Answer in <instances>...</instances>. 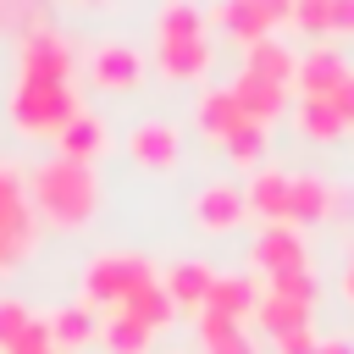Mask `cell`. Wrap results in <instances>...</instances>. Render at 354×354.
I'll use <instances>...</instances> for the list:
<instances>
[{
	"label": "cell",
	"instance_id": "52a82bcc",
	"mask_svg": "<svg viewBox=\"0 0 354 354\" xmlns=\"http://www.w3.org/2000/svg\"><path fill=\"white\" fill-rule=\"evenodd\" d=\"M254 266L266 271V277H277V271H299L304 266V238H299V227H288V221H277V227H260V238H254Z\"/></svg>",
	"mask_w": 354,
	"mask_h": 354
},
{
	"label": "cell",
	"instance_id": "603a6c76",
	"mask_svg": "<svg viewBox=\"0 0 354 354\" xmlns=\"http://www.w3.org/2000/svg\"><path fill=\"white\" fill-rule=\"evenodd\" d=\"M293 122H299V133H304V138H315V144H332V138H343V116L332 111V100H299Z\"/></svg>",
	"mask_w": 354,
	"mask_h": 354
},
{
	"label": "cell",
	"instance_id": "d6986e66",
	"mask_svg": "<svg viewBox=\"0 0 354 354\" xmlns=\"http://www.w3.org/2000/svg\"><path fill=\"white\" fill-rule=\"evenodd\" d=\"M116 315H133V321H144V326L155 332V326H166V321L177 315V304H171V293H166V288H160V277H155V282H144V288H138Z\"/></svg>",
	"mask_w": 354,
	"mask_h": 354
},
{
	"label": "cell",
	"instance_id": "ffe728a7",
	"mask_svg": "<svg viewBox=\"0 0 354 354\" xmlns=\"http://www.w3.org/2000/svg\"><path fill=\"white\" fill-rule=\"evenodd\" d=\"M199 337H205V354H254V343L243 337V321H227L210 310H199Z\"/></svg>",
	"mask_w": 354,
	"mask_h": 354
},
{
	"label": "cell",
	"instance_id": "f1b7e54d",
	"mask_svg": "<svg viewBox=\"0 0 354 354\" xmlns=\"http://www.w3.org/2000/svg\"><path fill=\"white\" fill-rule=\"evenodd\" d=\"M293 22H299L310 39L332 33V0H293Z\"/></svg>",
	"mask_w": 354,
	"mask_h": 354
},
{
	"label": "cell",
	"instance_id": "44dd1931",
	"mask_svg": "<svg viewBox=\"0 0 354 354\" xmlns=\"http://www.w3.org/2000/svg\"><path fill=\"white\" fill-rule=\"evenodd\" d=\"M88 337H94V310L88 304H61L50 315V343L55 348H83Z\"/></svg>",
	"mask_w": 354,
	"mask_h": 354
},
{
	"label": "cell",
	"instance_id": "836d02e7",
	"mask_svg": "<svg viewBox=\"0 0 354 354\" xmlns=\"http://www.w3.org/2000/svg\"><path fill=\"white\" fill-rule=\"evenodd\" d=\"M249 6H260V11L271 17V28H277L282 17H293V0H249Z\"/></svg>",
	"mask_w": 354,
	"mask_h": 354
},
{
	"label": "cell",
	"instance_id": "1f68e13d",
	"mask_svg": "<svg viewBox=\"0 0 354 354\" xmlns=\"http://www.w3.org/2000/svg\"><path fill=\"white\" fill-rule=\"evenodd\" d=\"M315 343H321V337H315L310 326H299V332H288V337H277V348H282V354H315Z\"/></svg>",
	"mask_w": 354,
	"mask_h": 354
},
{
	"label": "cell",
	"instance_id": "d4e9b609",
	"mask_svg": "<svg viewBox=\"0 0 354 354\" xmlns=\"http://www.w3.org/2000/svg\"><path fill=\"white\" fill-rule=\"evenodd\" d=\"M155 33H160V39H205V17H199V6H188V0H166L160 17H155Z\"/></svg>",
	"mask_w": 354,
	"mask_h": 354
},
{
	"label": "cell",
	"instance_id": "e0dca14e",
	"mask_svg": "<svg viewBox=\"0 0 354 354\" xmlns=\"http://www.w3.org/2000/svg\"><path fill=\"white\" fill-rule=\"evenodd\" d=\"M55 144H61V155H66V160H94V155L105 149V122H100V116H88V111H77V116L55 133Z\"/></svg>",
	"mask_w": 354,
	"mask_h": 354
},
{
	"label": "cell",
	"instance_id": "5b68a950",
	"mask_svg": "<svg viewBox=\"0 0 354 354\" xmlns=\"http://www.w3.org/2000/svg\"><path fill=\"white\" fill-rule=\"evenodd\" d=\"M127 155H133L138 166H155V171L177 166V155H183V144H177V127H171V122H160V116L138 122V127L127 133Z\"/></svg>",
	"mask_w": 354,
	"mask_h": 354
},
{
	"label": "cell",
	"instance_id": "4dcf8cb0",
	"mask_svg": "<svg viewBox=\"0 0 354 354\" xmlns=\"http://www.w3.org/2000/svg\"><path fill=\"white\" fill-rule=\"evenodd\" d=\"M326 100H332V111L343 116V127H354V72H348V77H343V83H337Z\"/></svg>",
	"mask_w": 354,
	"mask_h": 354
},
{
	"label": "cell",
	"instance_id": "cb8c5ba5",
	"mask_svg": "<svg viewBox=\"0 0 354 354\" xmlns=\"http://www.w3.org/2000/svg\"><path fill=\"white\" fill-rule=\"evenodd\" d=\"M254 315H260V326H266L271 337H288V332L310 326V310H304V304H293V299H277V293H266V299L254 304Z\"/></svg>",
	"mask_w": 354,
	"mask_h": 354
},
{
	"label": "cell",
	"instance_id": "d590c367",
	"mask_svg": "<svg viewBox=\"0 0 354 354\" xmlns=\"http://www.w3.org/2000/svg\"><path fill=\"white\" fill-rule=\"evenodd\" d=\"M343 293L354 299V254H348V266H343Z\"/></svg>",
	"mask_w": 354,
	"mask_h": 354
},
{
	"label": "cell",
	"instance_id": "6da1fadb",
	"mask_svg": "<svg viewBox=\"0 0 354 354\" xmlns=\"http://www.w3.org/2000/svg\"><path fill=\"white\" fill-rule=\"evenodd\" d=\"M28 194H33V205L55 227H83L94 216V205H100V188H94L88 160H66V155L50 160V166H39L33 183H28Z\"/></svg>",
	"mask_w": 354,
	"mask_h": 354
},
{
	"label": "cell",
	"instance_id": "e575fe53",
	"mask_svg": "<svg viewBox=\"0 0 354 354\" xmlns=\"http://www.w3.org/2000/svg\"><path fill=\"white\" fill-rule=\"evenodd\" d=\"M315 354H354V343H343V337H321Z\"/></svg>",
	"mask_w": 354,
	"mask_h": 354
},
{
	"label": "cell",
	"instance_id": "30bf717a",
	"mask_svg": "<svg viewBox=\"0 0 354 354\" xmlns=\"http://www.w3.org/2000/svg\"><path fill=\"white\" fill-rule=\"evenodd\" d=\"M288 183H293V171L260 166V171L249 177V188H243V205H249L254 216H266V227H277V221H288Z\"/></svg>",
	"mask_w": 354,
	"mask_h": 354
},
{
	"label": "cell",
	"instance_id": "4fadbf2b",
	"mask_svg": "<svg viewBox=\"0 0 354 354\" xmlns=\"http://www.w3.org/2000/svg\"><path fill=\"white\" fill-rule=\"evenodd\" d=\"M155 61H160V72H166L171 83H194V77H205V66H210V44H205V39H160Z\"/></svg>",
	"mask_w": 354,
	"mask_h": 354
},
{
	"label": "cell",
	"instance_id": "5bb4252c",
	"mask_svg": "<svg viewBox=\"0 0 354 354\" xmlns=\"http://www.w3.org/2000/svg\"><path fill=\"white\" fill-rule=\"evenodd\" d=\"M343 77H348V66H343V55H332V50H310V55L299 61V72H293L299 100H326Z\"/></svg>",
	"mask_w": 354,
	"mask_h": 354
},
{
	"label": "cell",
	"instance_id": "8fae6325",
	"mask_svg": "<svg viewBox=\"0 0 354 354\" xmlns=\"http://www.w3.org/2000/svg\"><path fill=\"white\" fill-rule=\"evenodd\" d=\"M210 282H216L210 260H177V266H166V277H160V288L171 293V304H177V310H205Z\"/></svg>",
	"mask_w": 354,
	"mask_h": 354
},
{
	"label": "cell",
	"instance_id": "7a4b0ae2",
	"mask_svg": "<svg viewBox=\"0 0 354 354\" xmlns=\"http://www.w3.org/2000/svg\"><path fill=\"white\" fill-rule=\"evenodd\" d=\"M77 116V94L66 88V77H17V94H11V122L22 133H61L66 122Z\"/></svg>",
	"mask_w": 354,
	"mask_h": 354
},
{
	"label": "cell",
	"instance_id": "9c48e42d",
	"mask_svg": "<svg viewBox=\"0 0 354 354\" xmlns=\"http://www.w3.org/2000/svg\"><path fill=\"white\" fill-rule=\"evenodd\" d=\"M326 216H332V183L310 177V171H293V183H288V227H315Z\"/></svg>",
	"mask_w": 354,
	"mask_h": 354
},
{
	"label": "cell",
	"instance_id": "9a60e30c",
	"mask_svg": "<svg viewBox=\"0 0 354 354\" xmlns=\"http://www.w3.org/2000/svg\"><path fill=\"white\" fill-rule=\"evenodd\" d=\"M243 72H254V77H271V83H293V72H299V61H293V50L282 44V39H254V44H243Z\"/></svg>",
	"mask_w": 354,
	"mask_h": 354
},
{
	"label": "cell",
	"instance_id": "3957f363",
	"mask_svg": "<svg viewBox=\"0 0 354 354\" xmlns=\"http://www.w3.org/2000/svg\"><path fill=\"white\" fill-rule=\"evenodd\" d=\"M144 282H155V271L138 254H100V260L83 266V299L100 304V310H122Z\"/></svg>",
	"mask_w": 354,
	"mask_h": 354
},
{
	"label": "cell",
	"instance_id": "f546056e",
	"mask_svg": "<svg viewBox=\"0 0 354 354\" xmlns=\"http://www.w3.org/2000/svg\"><path fill=\"white\" fill-rule=\"evenodd\" d=\"M260 149H266V127H260V122H243V127L227 138V155H232V160H260Z\"/></svg>",
	"mask_w": 354,
	"mask_h": 354
},
{
	"label": "cell",
	"instance_id": "ba28073f",
	"mask_svg": "<svg viewBox=\"0 0 354 354\" xmlns=\"http://www.w3.org/2000/svg\"><path fill=\"white\" fill-rule=\"evenodd\" d=\"M227 88H232V100H238V111H243L249 122L271 127V122L282 116V100H288V88H282V83H271V77H254V72H238Z\"/></svg>",
	"mask_w": 354,
	"mask_h": 354
},
{
	"label": "cell",
	"instance_id": "ac0fdd59",
	"mask_svg": "<svg viewBox=\"0 0 354 354\" xmlns=\"http://www.w3.org/2000/svg\"><path fill=\"white\" fill-rule=\"evenodd\" d=\"M254 304H260V293H254L249 277H216L210 282V299H205V310L210 315H227V321H243Z\"/></svg>",
	"mask_w": 354,
	"mask_h": 354
},
{
	"label": "cell",
	"instance_id": "2e32d148",
	"mask_svg": "<svg viewBox=\"0 0 354 354\" xmlns=\"http://www.w3.org/2000/svg\"><path fill=\"white\" fill-rule=\"evenodd\" d=\"M243 122H249V116L238 111L232 88H205V94H199V127H205L216 144H227V138H232Z\"/></svg>",
	"mask_w": 354,
	"mask_h": 354
},
{
	"label": "cell",
	"instance_id": "4316f807",
	"mask_svg": "<svg viewBox=\"0 0 354 354\" xmlns=\"http://www.w3.org/2000/svg\"><path fill=\"white\" fill-rule=\"evenodd\" d=\"M105 348L111 354H149V326L133 315H111L105 321Z\"/></svg>",
	"mask_w": 354,
	"mask_h": 354
},
{
	"label": "cell",
	"instance_id": "83f0119b",
	"mask_svg": "<svg viewBox=\"0 0 354 354\" xmlns=\"http://www.w3.org/2000/svg\"><path fill=\"white\" fill-rule=\"evenodd\" d=\"M28 326H33V315H28L17 299H0V354H11V348L22 343Z\"/></svg>",
	"mask_w": 354,
	"mask_h": 354
},
{
	"label": "cell",
	"instance_id": "7c38bea8",
	"mask_svg": "<svg viewBox=\"0 0 354 354\" xmlns=\"http://www.w3.org/2000/svg\"><path fill=\"white\" fill-rule=\"evenodd\" d=\"M22 72H28V77H66V72H72V50H66V39L50 33V28L28 33V39H22Z\"/></svg>",
	"mask_w": 354,
	"mask_h": 354
},
{
	"label": "cell",
	"instance_id": "7402d4cb",
	"mask_svg": "<svg viewBox=\"0 0 354 354\" xmlns=\"http://www.w3.org/2000/svg\"><path fill=\"white\" fill-rule=\"evenodd\" d=\"M216 17H221V28H227L232 39H243V44H254V39L271 33V17H266L260 6H249V0H221Z\"/></svg>",
	"mask_w": 354,
	"mask_h": 354
},
{
	"label": "cell",
	"instance_id": "277c9868",
	"mask_svg": "<svg viewBox=\"0 0 354 354\" xmlns=\"http://www.w3.org/2000/svg\"><path fill=\"white\" fill-rule=\"evenodd\" d=\"M88 72H94V83H100V88L122 94V88H138V77H144V55H138L133 44L111 39V44H100V50H94Z\"/></svg>",
	"mask_w": 354,
	"mask_h": 354
},
{
	"label": "cell",
	"instance_id": "484cf974",
	"mask_svg": "<svg viewBox=\"0 0 354 354\" xmlns=\"http://www.w3.org/2000/svg\"><path fill=\"white\" fill-rule=\"evenodd\" d=\"M266 293H277V299H293V304L315 310L321 282H315V271H310V266H299V271H277V277H266Z\"/></svg>",
	"mask_w": 354,
	"mask_h": 354
},
{
	"label": "cell",
	"instance_id": "8992f818",
	"mask_svg": "<svg viewBox=\"0 0 354 354\" xmlns=\"http://www.w3.org/2000/svg\"><path fill=\"white\" fill-rule=\"evenodd\" d=\"M243 188H232V183H210V188H199L194 194V221H199V232H232L238 221H243Z\"/></svg>",
	"mask_w": 354,
	"mask_h": 354
},
{
	"label": "cell",
	"instance_id": "d6a6232c",
	"mask_svg": "<svg viewBox=\"0 0 354 354\" xmlns=\"http://www.w3.org/2000/svg\"><path fill=\"white\" fill-rule=\"evenodd\" d=\"M332 33L354 39V0H332Z\"/></svg>",
	"mask_w": 354,
	"mask_h": 354
}]
</instances>
